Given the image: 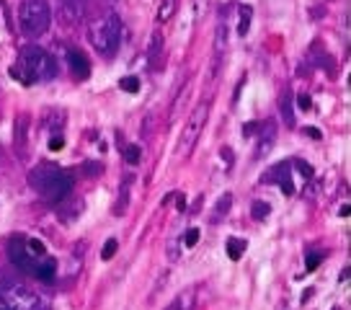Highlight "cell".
Here are the masks:
<instances>
[{"instance_id":"obj_14","label":"cell","mask_w":351,"mask_h":310,"mask_svg":"<svg viewBox=\"0 0 351 310\" xmlns=\"http://www.w3.org/2000/svg\"><path fill=\"white\" fill-rule=\"evenodd\" d=\"M194 302H197V292H194V287H189L178 295V300L168 310H194Z\"/></svg>"},{"instance_id":"obj_36","label":"cell","mask_w":351,"mask_h":310,"mask_svg":"<svg viewBox=\"0 0 351 310\" xmlns=\"http://www.w3.org/2000/svg\"><path fill=\"white\" fill-rule=\"evenodd\" d=\"M333 310H341V308H333Z\"/></svg>"},{"instance_id":"obj_2","label":"cell","mask_w":351,"mask_h":310,"mask_svg":"<svg viewBox=\"0 0 351 310\" xmlns=\"http://www.w3.org/2000/svg\"><path fill=\"white\" fill-rule=\"evenodd\" d=\"M88 42L104 57H111L121 42V19L117 13H106L88 26Z\"/></svg>"},{"instance_id":"obj_1","label":"cell","mask_w":351,"mask_h":310,"mask_svg":"<svg viewBox=\"0 0 351 310\" xmlns=\"http://www.w3.org/2000/svg\"><path fill=\"white\" fill-rule=\"evenodd\" d=\"M8 73L19 83H23V86H34V83L55 80L60 67H57V60L47 49H42V47L36 45H26L19 52V60H16V65Z\"/></svg>"},{"instance_id":"obj_5","label":"cell","mask_w":351,"mask_h":310,"mask_svg":"<svg viewBox=\"0 0 351 310\" xmlns=\"http://www.w3.org/2000/svg\"><path fill=\"white\" fill-rule=\"evenodd\" d=\"M207 119H209V104L204 101V104L194 106V111L189 114L186 124H184V130H181V140H178V155H181V158H189L191 150L197 147Z\"/></svg>"},{"instance_id":"obj_26","label":"cell","mask_w":351,"mask_h":310,"mask_svg":"<svg viewBox=\"0 0 351 310\" xmlns=\"http://www.w3.org/2000/svg\"><path fill=\"white\" fill-rule=\"evenodd\" d=\"M292 163V171H297L302 178H307V181H313V168L307 166L305 160H289Z\"/></svg>"},{"instance_id":"obj_20","label":"cell","mask_w":351,"mask_h":310,"mask_svg":"<svg viewBox=\"0 0 351 310\" xmlns=\"http://www.w3.org/2000/svg\"><path fill=\"white\" fill-rule=\"evenodd\" d=\"M269 212H271V207H269L266 202H253V204H251V217L256 222L266 220V217H269Z\"/></svg>"},{"instance_id":"obj_21","label":"cell","mask_w":351,"mask_h":310,"mask_svg":"<svg viewBox=\"0 0 351 310\" xmlns=\"http://www.w3.org/2000/svg\"><path fill=\"white\" fill-rule=\"evenodd\" d=\"M176 11V0H160V8H158V23H165Z\"/></svg>"},{"instance_id":"obj_13","label":"cell","mask_w":351,"mask_h":310,"mask_svg":"<svg viewBox=\"0 0 351 310\" xmlns=\"http://www.w3.org/2000/svg\"><path fill=\"white\" fill-rule=\"evenodd\" d=\"M34 277L39 279V282H52L57 277V264L52 259H42L36 269H34Z\"/></svg>"},{"instance_id":"obj_18","label":"cell","mask_w":351,"mask_h":310,"mask_svg":"<svg viewBox=\"0 0 351 310\" xmlns=\"http://www.w3.org/2000/svg\"><path fill=\"white\" fill-rule=\"evenodd\" d=\"M130 184L132 178H127L124 184H121V194H119V202H117V207H114V215H124L127 212V207H130Z\"/></svg>"},{"instance_id":"obj_11","label":"cell","mask_w":351,"mask_h":310,"mask_svg":"<svg viewBox=\"0 0 351 310\" xmlns=\"http://www.w3.org/2000/svg\"><path fill=\"white\" fill-rule=\"evenodd\" d=\"M67 62H70V73L75 75V80H86L90 75V62H88V57L75 49V47H70L67 49Z\"/></svg>"},{"instance_id":"obj_33","label":"cell","mask_w":351,"mask_h":310,"mask_svg":"<svg viewBox=\"0 0 351 310\" xmlns=\"http://www.w3.org/2000/svg\"><path fill=\"white\" fill-rule=\"evenodd\" d=\"M307 134H310V137H313V140H320V132L318 130H305Z\"/></svg>"},{"instance_id":"obj_4","label":"cell","mask_w":351,"mask_h":310,"mask_svg":"<svg viewBox=\"0 0 351 310\" xmlns=\"http://www.w3.org/2000/svg\"><path fill=\"white\" fill-rule=\"evenodd\" d=\"M47 305L19 279H0V310H39Z\"/></svg>"},{"instance_id":"obj_23","label":"cell","mask_w":351,"mask_h":310,"mask_svg":"<svg viewBox=\"0 0 351 310\" xmlns=\"http://www.w3.org/2000/svg\"><path fill=\"white\" fill-rule=\"evenodd\" d=\"M26 248H29V254L36 256V259H44V256H47L44 243L42 241H36V238H26Z\"/></svg>"},{"instance_id":"obj_3","label":"cell","mask_w":351,"mask_h":310,"mask_svg":"<svg viewBox=\"0 0 351 310\" xmlns=\"http://www.w3.org/2000/svg\"><path fill=\"white\" fill-rule=\"evenodd\" d=\"M52 23V8L47 0H21L19 8V32L26 39H39Z\"/></svg>"},{"instance_id":"obj_29","label":"cell","mask_w":351,"mask_h":310,"mask_svg":"<svg viewBox=\"0 0 351 310\" xmlns=\"http://www.w3.org/2000/svg\"><path fill=\"white\" fill-rule=\"evenodd\" d=\"M310 106H313V104H310V96H307V93H300V96H297V109L310 111Z\"/></svg>"},{"instance_id":"obj_15","label":"cell","mask_w":351,"mask_h":310,"mask_svg":"<svg viewBox=\"0 0 351 310\" xmlns=\"http://www.w3.org/2000/svg\"><path fill=\"white\" fill-rule=\"evenodd\" d=\"M232 207V194L228 191V194H222L217 200V204H215V212H212V222L222 220V217H228V212H230Z\"/></svg>"},{"instance_id":"obj_9","label":"cell","mask_w":351,"mask_h":310,"mask_svg":"<svg viewBox=\"0 0 351 310\" xmlns=\"http://www.w3.org/2000/svg\"><path fill=\"white\" fill-rule=\"evenodd\" d=\"M256 130H258V140H256V158H266V155L274 150L279 127H276L274 119H266V122L258 124Z\"/></svg>"},{"instance_id":"obj_17","label":"cell","mask_w":351,"mask_h":310,"mask_svg":"<svg viewBox=\"0 0 351 310\" xmlns=\"http://www.w3.org/2000/svg\"><path fill=\"white\" fill-rule=\"evenodd\" d=\"M160 49H163V36L160 34H153V39H150V70H158L160 67Z\"/></svg>"},{"instance_id":"obj_32","label":"cell","mask_w":351,"mask_h":310,"mask_svg":"<svg viewBox=\"0 0 351 310\" xmlns=\"http://www.w3.org/2000/svg\"><path fill=\"white\" fill-rule=\"evenodd\" d=\"M176 210L178 212L186 210V197H184V194H176Z\"/></svg>"},{"instance_id":"obj_6","label":"cell","mask_w":351,"mask_h":310,"mask_svg":"<svg viewBox=\"0 0 351 310\" xmlns=\"http://www.w3.org/2000/svg\"><path fill=\"white\" fill-rule=\"evenodd\" d=\"M8 259L13 261L16 269L29 272V274H34L36 264L42 261V259H36V256L29 254V248H26V238H23V235H13L11 238V243H8Z\"/></svg>"},{"instance_id":"obj_16","label":"cell","mask_w":351,"mask_h":310,"mask_svg":"<svg viewBox=\"0 0 351 310\" xmlns=\"http://www.w3.org/2000/svg\"><path fill=\"white\" fill-rule=\"evenodd\" d=\"M251 19H253L251 5H241V8H238V34H241V36L248 34V29H251Z\"/></svg>"},{"instance_id":"obj_30","label":"cell","mask_w":351,"mask_h":310,"mask_svg":"<svg viewBox=\"0 0 351 310\" xmlns=\"http://www.w3.org/2000/svg\"><path fill=\"white\" fill-rule=\"evenodd\" d=\"M62 147H65V140H62V137H60V134H52V140H49V150H62Z\"/></svg>"},{"instance_id":"obj_19","label":"cell","mask_w":351,"mask_h":310,"mask_svg":"<svg viewBox=\"0 0 351 310\" xmlns=\"http://www.w3.org/2000/svg\"><path fill=\"white\" fill-rule=\"evenodd\" d=\"M245 241L243 238H228V256H230L232 261H238L243 254H245Z\"/></svg>"},{"instance_id":"obj_25","label":"cell","mask_w":351,"mask_h":310,"mask_svg":"<svg viewBox=\"0 0 351 310\" xmlns=\"http://www.w3.org/2000/svg\"><path fill=\"white\" fill-rule=\"evenodd\" d=\"M117 248H119V241H117V238H109V241L104 243L101 259H104V261H111V259H114V254H117Z\"/></svg>"},{"instance_id":"obj_7","label":"cell","mask_w":351,"mask_h":310,"mask_svg":"<svg viewBox=\"0 0 351 310\" xmlns=\"http://www.w3.org/2000/svg\"><path fill=\"white\" fill-rule=\"evenodd\" d=\"M57 21L62 26H77L86 19V0H55Z\"/></svg>"},{"instance_id":"obj_31","label":"cell","mask_w":351,"mask_h":310,"mask_svg":"<svg viewBox=\"0 0 351 310\" xmlns=\"http://www.w3.org/2000/svg\"><path fill=\"white\" fill-rule=\"evenodd\" d=\"M320 264V254H307V272H313Z\"/></svg>"},{"instance_id":"obj_22","label":"cell","mask_w":351,"mask_h":310,"mask_svg":"<svg viewBox=\"0 0 351 310\" xmlns=\"http://www.w3.org/2000/svg\"><path fill=\"white\" fill-rule=\"evenodd\" d=\"M140 158H143V147H140V145H127V147H124V160H127L130 166H137Z\"/></svg>"},{"instance_id":"obj_12","label":"cell","mask_w":351,"mask_h":310,"mask_svg":"<svg viewBox=\"0 0 351 310\" xmlns=\"http://www.w3.org/2000/svg\"><path fill=\"white\" fill-rule=\"evenodd\" d=\"M279 111H282V119H285V124L292 130L295 127V99H292V91L285 88L282 91V96H279Z\"/></svg>"},{"instance_id":"obj_10","label":"cell","mask_w":351,"mask_h":310,"mask_svg":"<svg viewBox=\"0 0 351 310\" xmlns=\"http://www.w3.org/2000/svg\"><path fill=\"white\" fill-rule=\"evenodd\" d=\"M263 181H276V184L282 187V191H285V194H295V181H292V163H289V160L271 168V171L263 176Z\"/></svg>"},{"instance_id":"obj_24","label":"cell","mask_w":351,"mask_h":310,"mask_svg":"<svg viewBox=\"0 0 351 310\" xmlns=\"http://www.w3.org/2000/svg\"><path fill=\"white\" fill-rule=\"evenodd\" d=\"M119 88L127 91V93H137V91H140V78H134V75L121 78V80H119Z\"/></svg>"},{"instance_id":"obj_34","label":"cell","mask_w":351,"mask_h":310,"mask_svg":"<svg viewBox=\"0 0 351 310\" xmlns=\"http://www.w3.org/2000/svg\"><path fill=\"white\" fill-rule=\"evenodd\" d=\"M346 279H349V266H346V269H343V272H341L339 282H346Z\"/></svg>"},{"instance_id":"obj_28","label":"cell","mask_w":351,"mask_h":310,"mask_svg":"<svg viewBox=\"0 0 351 310\" xmlns=\"http://www.w3.org/2000/svg\"><path fill=\"white\" fill-rule=\"evenodd\" d=\"M199 238H202V230H199V228H189L186 235H184V246H186V248H191V246L199 243Z\"/></svg>"},{"instance_id":"obj_8","label":"cell","mask_w":351,"mask_h":310,"mask_svg":"<svg viewBox=\"0 0 351 310\" xmlns=\"http://www.w3.org/2000/svg\"><path fill=\"white\" fill-rule=\"evenodd\" d=\"M29 132H32L29 114L16 117V122H13V150L21 160H29Z\"/></svg>"},{"instance_id":"obj_35","label":"cell","mask_w":351,"mask_h":310,"mask_svg":"<svg viewBox=\"0 0 351 310\" xmlns=\"http://www.w3.org/2000/svg\"><path fill=\"white\" fill-rule=\"evenodd\" d=\"M0 163H3V147H0Z\"/></svg>"},{"instance_id":"obj_27","label":"cell","mask_w":351,"mask_h":310,"mask_svg":"<svg viewBox=\"0 0 351 310\" xmlns=\"http://www.w3.org/2000/svg\"><path fill=\"white\" fill-rule=\"evenodd\" d=\"M225 47H228V26H225V21H219V26H217V52H225Z\"/></svg>"}]
</instances>
